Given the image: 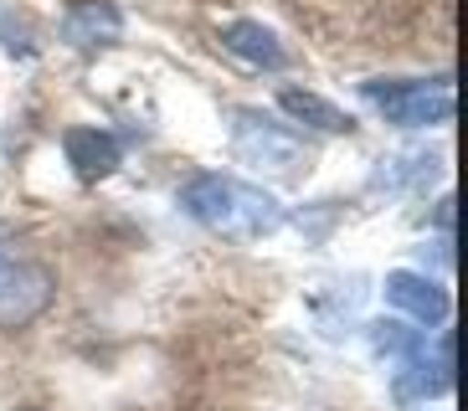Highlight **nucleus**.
Instances as JSON below:
<instances>
[{"label":"nucleus","instance_id":"f257e3e1","mask_svg":"<svg viewBox=\"0 0 468 411\" xmlns=\"http://www.w3.org/2000/svg\"><path fill=\"white\" fill-rule=\"evenodd\" d=\"M180 206H186L201 227L227 232V237H268V232H278V221H283V211H278V201L268 191L242 185V180H232V175H217V170L196 175L191 185L180 191Z\"/></svg>","mask_w":468,"mask_h":411},{"label":"nucleus","instance_id":"f03ea898","mask_svg":"<svg viewBox=\"0 0 468 411\" xmlns=\"http://www.w3.org/2000/svg\"><path fill=\"white\" fill-rule=\"evenodd\" d=\"M360 98L401 129H432L453 119V88L448 82H360Z\"/></svg>","mask_w":468,"mask_h":411},{"label":"nucleus","instance_id":"7ed1b4c3","mask_svg":"<svg viewBox=\"0 0 468 411\" xmlns=\"http://www.w3.org/2000/svg\"><path fill=\"white\" fill-rule=\"evenodd\" d=\"M232 119H237L232 123V144H237V154H242L248 164L273 170V175H293L299 164H309V144H303L293 129L262 119V113H252V109H237Z\"/></svg>","mask_w":468,"mask_h":411},{"label":"nucleus","instance_id":"20e7f679","mask_svg":"<svg viewBox=\"0 0 468 411\" xmlns=\"http://www.w3.org/2000/svg\"><path fill=\"white\" fill-rule=\"evenodd\" d=\"M52 273L37 262H11L0 268V329H21L52 303Z\"/></svg>","mask_w":468,"mask_h":411},{"label":"nucleus","instance_id":"39448f33","mask_svg":"<svg viewBox=\"0 0 468 411\" xmlns=\"http://www.w3.org/2000/svg\"><path fill=\"white\" fill-rule=\"evenodd\" d=\"M386 303L412 314L417 324H442L448 319V293L422 273H391L386 278Z\"/></svg>","mask_w":468,"mask_h":411},{"label":"nucleus","instance_id":"423d86ee","mask_svg":"<svg viewBox=\"0 0 468 411\" xmlns=\"http://www.w3.org/2000/svg\"><path fill=\"white\" fill-rule=\"evenodd\" d=\"M62 150H68V164L83 180H103V175H113V164H119V139H113L109 129H93V123L68 129V134H62Z\"/></svg>","mask_w":468,"mask_h":411},{"label":"nucleus","instance_id":"0eeeda50","mask_svg":"<svg viewBox=\"0 0 468 411\" xmlns=\"http://www.w3.org/2000/svg\"><path fill=\"white\" fill-rule=\"evenodd\" d=\"M119 31H124V16L109 0H78L62 16V41L72 47H103V41H119Z\"/></svg>","mask_w":468,"mask_h":411},{"label":"nucleus","instance_id":"6e6552de","mask_svg":"<svg viewBox=\"0 0 468 411\" xmlns=\"http://www.w3.org/2000/svg\"><path fill=\"white\" fill-rule=\"evenodd\" d=\"M221 47L232 57H242V62H252V68H283L289 62V52L278 47V37L268 26H258V21H232V26L221 31Z\"/></svg>","mask_w":468,"mask_h":411},{"label":"nucleus","instance_id":"1a4fd4ad","mask_svg":"<svg viewBox=\"0 0 468 411\" xmlns=\"http://www.w3.org/2000/svg\"><path fill=\"white\" fill-rule=\"evenodd\" d=\"M278 103H283V113H289V119L309 123V129H324V134H350V129H356V123L345 119L335 103H324L319 93H303V88H283V93H278Z\"/></svg>","mask_w":468,"mask_h":411},{"label":"nucleus","instance_id":"9d476101","mask_svg":"<svg viewBox=\"0 0 468 411\" xmlns=\"http://www.w3.org/2000/svg\"><path fill=\"white\" fill-rule=\"evenodd\" d=\"M27 411H37V406H27Z\"/></svg>","mask_w":468,"mask_h":411}]
</instances>
